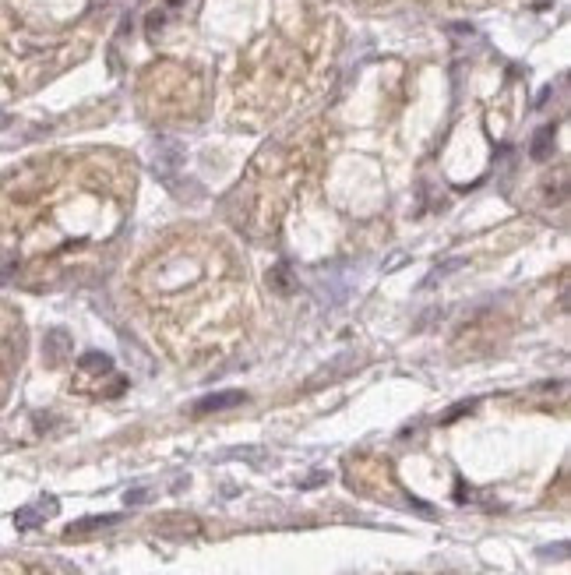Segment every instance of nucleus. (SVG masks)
<instances>
[{
	"instance_id": "obj_1",
	"label": "nucleus",
	"mask_w": 571,
	"mask_h": 575,
	"mask_svg": "<svg viewBox=\"0 0 571 575\" xmlns=\"http://www.w3.org/2000/svg\"><path fill=\"white\" fill-rule=\"evenodd\" d=\"M244 403V392H222V396H208L194 406V413H216V410H226V406H236Z\"/></svg>"
},
{
	"instance_id": "obj_2",
	"label": "nucleus",
	"mask_w": 571,
	"mask_h": 575,
	"mask_svg": "<svg viewBox=\"0 0 571 575\" xmlns=\"http://www.w3.org/2000/svg\"><path fill=\"white\" fill-rule=\"evenodd\" d=\"M56 505L53 501H46V505H39V508H25V512H18V529H32V526H39L46 516H50V512H53Z\"/></svg>"
}]
</instances>
